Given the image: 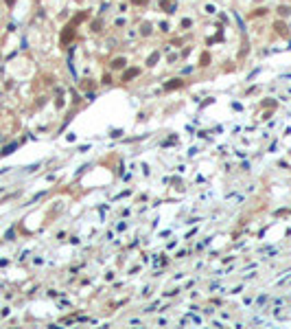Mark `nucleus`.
I'll return each instance as SVG.
<instances>
[{
    "instance_id": "f257e3e1",
    "label": "nucleus",
    "mask_w": 291,
    "mask_h": 329,
    "mask_svg": "<svg viewBox=\"0 0 291 329\" xmlns=\"http://www.w3.org/2000/svg\"><path fill=\"white\" fill-rule=\"evenodd\" d=\"M72 35H74V29H72V24H70V26H66V33L61 35V44H68L72 40Z\"/></svg>"
},
{
    "instance_id": "f03ea898",
    "label": "nucleus",
    "mask_w": 291,
    "mask_h": 329,
    "mask_svg": "<svg viewBox=\"0 0 291 329\" xmlns=\"http://www.w3.org/2000/svg\"><path fill=\"white\" fill-rule=\"evenodd\" d=\"M112 66H114V68H123V66H125V59L118 57V59H114V64H112Z\"/></svg>"
},
{
    "instance_id": "7ed1b4c3",
    "label": "nucleus",
    "mask_w": 291,
    "mask_h": 329,
    "mask_svg": "<svg viewBox=\"0 0 291 329\" xmlns=\"http://www.w3.org/2000/svg\"><path fill=\"white\" fill-rule=\"evenodd\" d=\"M278 13H280V15H289V13H291V9H289V7H280V9H278Z\"/></svg>"
},
{
    "instance_id": "20e7f679",
    "label": "nucleus",
    "mask_w": 291,
    "mask_h": 329,
    "mask_svg": "<svg viewBox=\"0 0 291 329\" xmlns=\"http://www.w3.org/2000/svg\"><path fill=\"white\" fill-rule=\"evenodd\" d=\"M136 72H138V70H127V72H125V77H123V79H125V81H127V79H129V77H134V75H136Z\"/></svg>"
},
{
    "instance_id": "39448f33",
    "label": "nucleus",
    "mask_w": 291,
    "mask_h": 329,
    "mask_svg": "<svg viewBox=\"0 0 291 329\" xmlns=\"http://www.w3.org/2000/svg\"><path fill=\"white\" fill-rule=\"evenodd\" d=\"M13 149H15V145H9V147L5 149V152H2V154H11V152H13Z\"/></svg>"
},
{
    "instance_id": "423d86ee",
    "label": "nucleus",
    "mask_w": 291,
    "mask_h": 329,
    "mask_svg": "<svg viewBox=\"0 0 291 329\" xmlns=\"http://www.w3.org/2000/svg\"><path fill=\"white\" fill-rule=\"evenodd\" d=\"M13 2H15V0H7V5H9V7H11V5H13Z\"/></svg>"
}]
</instances>
